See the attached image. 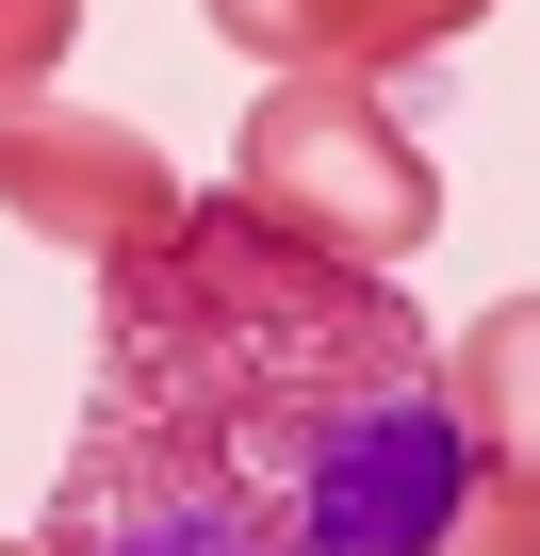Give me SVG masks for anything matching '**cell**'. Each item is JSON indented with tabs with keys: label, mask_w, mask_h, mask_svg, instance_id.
Returning <instances> with one entry per match:
<instances>
[{
	"label": "cell",
	"mask_w": 540,
	"mask_h": 556,
	"mask_svg": "<svg viewBox=\"0 0 540 556\" xmlns=\"http://www.w3.org/2000/svg\"><path fill=\"white\" fill-rule=\"evenodd\" d=\"M442 361L426 312L393 295L377 262L279 229L246 180L229 197H180L148 245L99 262V377H148V393H262V377H410Z\"/></svg>",
	"instance_id": "7a4b0ae2"
},
{
	"label": "cell",
	"mask_w": 540,
	"mask_h": 556,
	"mask_svg": "<svg viewBox=\"0 0 540 556\" xmlns=\"http://www.w3.org/2000/svg\"><path fill=\"white\" fill-rule=\"evenodd\" d=\"M0 556H66V540H50V523H34V540H0Z\"/></svg>",
	"instance_id": "9c48e42d"
},
{
	"label": "cell",
	"mask_w": 540,
	"mask_h": 556,
	"mask_svg": "<svg viewBox=\"0 0 540 556\" xmlns=\"http://www.w3.org/2000/svg\"><path fill=\"white\" fill-rule=\"evenodd\" d=\"M66 50H83V0H0V115L50 99V83H66Z\"/></svg>",
	"instance_id": "52a82bcc"
},
{
	"label": "cell",
	"mask_w": 540,
	"mask_h": 556,
	"mask_svg": "<svg viewBox=\"0 0 540 556\" xmlns=\"http://www.w3.org/2000/svg\"><path fill=\"white\" fill-rule=\"evenodd\" d=\"M426 556H540V507H524V491H475V507H459Z\"/></svg>",
	"instance_id": "ba28073f"
},
{
	"label": "cell",
	"mask_w": 540,
	"mask_h": 556,
	"mask_svg": "<svg viewBox=\"0 0 540 556\" xmlns=\"http://www.w3.org/2000/svg\"><path fill=\"white\" fill-rule=\"evenodd\" d=\"M197 17H213L246 66H344V83H393V66L459 50L491 0H197Z\"/></svg>",
	"instance_id": "5b68a950"
},
{
	"label": "cell",
	"mask_w": 540,
	"mask_h": 556,
	"mask_svg": "<svg viewBox=\"0 0 540 556\" xmlns=\"http://www.w3.org/2000/svg\"><path fill=\"white\" fill-rule=\"evenodd\" d=\"M246 197L279 213V229H312V245H344V262H377V278L442 229V164L344 66H279V83L246 99Z\"/></svg>",
	"instance_id": "3957f363"
},
{
	"label": "cell",
	"mask_w": 540,
	"mask_h": 556,
	"mask_svg": "<svg viewBox=\"0 0 540 556\" xmlns=\"http://www.w3.org/2000/svg\"><path fill=\"white\" fill-rule=\"evenodd\" d=\"M475 442L442 361L410 377H262V393H148L99 377L50 540L66 556H426L475 507Z\"/></svg>",
	"instance_id": "6da1fadb"
},
{
	"label": "cell",
	"mask_w": 540,
	"mask_h": 556,
	"mask_svg": "<svg viewBox=\"0 0 540 556\" xmlns=\"http://www.w3.org/2000/svg\"><path fill=\"white\" fill-rule=\"evenodd\" d=\"M442 393H459V442H475V475L540 507V295H491V312L442 344Z\"/></svg>",
	"instance_id": "8992f818"
},
{
	"label": "cell",
	"mask_w": 540,
	"mask_h": 556,
	"mask_svg": "<svg viewBox=\"0 0 540 556\" xmlns=\"http://www.w3.org/2000/svg\"><path fill=\"white\" fill-rule=\"evenodd\" d=\"M0 213H17L34 245L115 262V245H148V229L180 213V180H164L148 131H115V115H83V99H17V115H0Z\"/></svg>",
	"instance_id": "277c9868"
}]
</instances>
